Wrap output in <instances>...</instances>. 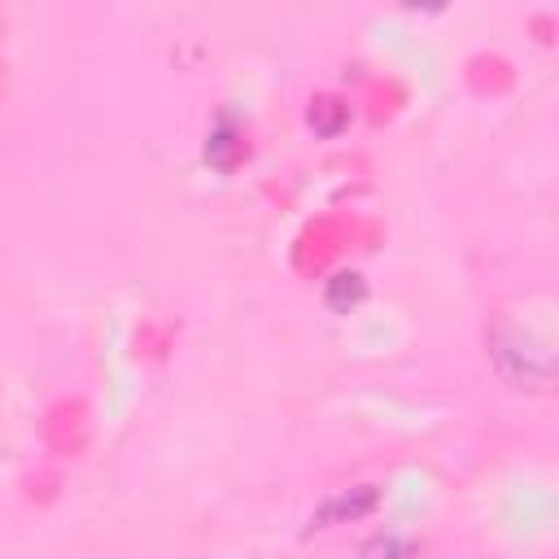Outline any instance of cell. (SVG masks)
Segmentation results:
<instances>
[{"label": "cell", "mask_w": 559, "mask_h": 559, "mask_svg": "<svg viewBox=\"0 0 559 559\" xmlns=\"http://www.w3.org/2000/svg\"><path fill=\"white\" fill-rule=\"evenodd\" d=\"M415 542L402 538V533H380V538H372L359 551V559H411Z\"/></svg>", "instance_id": "obj_5"}, {"label": "cell", "mask_w": 559, "mask_h": 559, "mask_svg": "<svg viewBox=\"0 0 559 559\" xmlns=\"http://www.w3.org/2000/svg\"><path fill=\"white\" fill-rule=\"evenodd\" d=\"M494 359L516 385H533V389H542L546 380H551V367H555L551 350H546L542 341L525 337V332H511V328L494 337Z\"/></svg>", "instance_id": "obj_1"}, {"label": "cell", "mask_w": 559, "mask_h": 559, "mask_svg": "<svg viewBox=\"0 0 559 559\" xmlns=\"http://www.w3.org/2000/svg\"><path fill=\"white\" fill-rule=\"evenodd\" d=\"M376 485H354V490H341L324 498L315 511H311V525L306 533H319V529H337V525H350V520H363L367 511L376 507Z\"/></svg>", "instance_id": "obj_2"}, {"label": "cell", "mask_w": 559, "mask_h": 559, "mask_svg": "<svg viewBox=\"0 0 559 559\" xmlns=\"http://www.w3.org/2000/svg\"><path fill=\"white\" fill-rule=\"evenodd\" d=\"M363 293H367V284H363L359 271H337V276L328 280V289H324L332 311H350V306H359Z\"/></svg>", "instance_id": "obj_3"}, {"label": "cell", "mask_w": 559, "mask_h": 559, "mask_svg": "<svg viewBox=\"0 0 559 559\" xmlns=\"http://www.w3.org/2000/svg\"><path fill=\"white\" fill-rule=\"evenodd\" d=\"M346 105H341L337 97H319L315 105H311V127L319 136H337L341 127H346Z\"/></svg>", "instance_id": "obj_4"}, {"label": "cell", "mask_w": 559, "mask_h": 559, "mask_svg": "<svg viewBox=\"0 0 559 559\" xmlns=\"http://www.w3.org/2000/svg\"><path fill=\"white\" fill-rule=\"evenodd\" d=\"M236 149H241V140H236L232 123H228V118H223V123L214 127V132H210V140H206V158H210L214 166H232Z\"/></svg>", "instance_id": "obj_6"}]
</instances>
